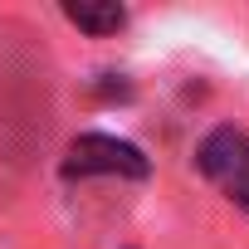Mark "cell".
<instances>
[{
    "instance_id": "3",
    "label": "cell",
    "mask_w": 249,
    "mask_h": 249,
    "mask_svg": "<svg viewBox=\"0 0 249 249\" xmlns=\"http://www.w3.org/2000/svg\"><path fill=\"white\" fill-rule=\"evenodd\" d=\"M64 20L69 25H78V30H88V35H117L122 25H127V10L122 5H64Z\"/></svg>"
},
{
    "instance_id": "1",
    "label": "cell",
    "mask_w": 249,
    "mask_h": 249,
    "mask_svg": "<svg viewBox=\"0 0 249 249\" xmlns=\"http://www.w3.org/2000/svg\"><path fill=\"white\" fill-rule=\"evenodd\" d=\"M64 176L69 181H78V176H127V181H147L152 176V161L142 157V147L122 142V137L83 132V137H73V147L64 157Z\"/></svg>"
},
{
    "instance_id": "2",
    "label": "cell",
    "mask_w": 249,
    "mask_h": 249,
    "mask_svg": "<svg viewBox=\"0 0 249 249\" xmlns=\"http://www.w3.org/2000/svg\"><path fill=\"white\" fill-rule=\"evenodd\" d=\"M196 166L205 171V181H215L239 210H249V137L239 127H215L200 147H196Z\"/></svg>"
}]
</instances>
